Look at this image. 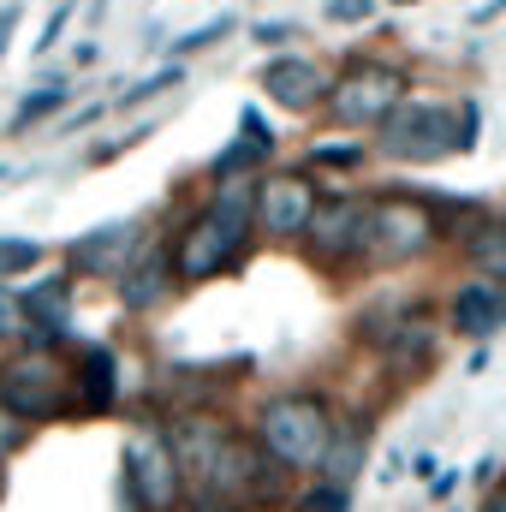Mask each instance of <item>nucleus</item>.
Returning a JSON list of instances; mask_svg holds the SVG:
<instances>
[{
	"mask_svg": "<svg viewBox=\"0 0 506 512\" xmlns=\"http://www.w3.org/2000/svg\"><path fill=\"white\" fill-rule=\"evenodd\" d=\"M167 280H173V262L161 251H149L137 268H126V280H120V298H126V310H149L161 292H167Z\"/></svg>",
	"mask_w": 506,
	"mask_h": 512,
	"instance_id": "obj_13",
	"label": "nucleus"
},
{
	"mask_svg": "<svg viewBox=\"0 0 506 512\" xmlns=\"http://www.w3.org/2000/svg\"><path fill=\"white\" fill-rule=\"evenodd\" d=\"M143 227L137 221H114V227H96L84 245H72V262L84 268V274H126L131 268V256H137V239Z\"/></svg>",
	"mask_w": 506,
	"mask_h": 512,
	"instance_id": "obj_10",
	"label": "nucleus"
},
{
	"mask_svg": "<svg viewBox=\"0 0 506 512\" xmlns=\"http://www.w3.org/2000/svg\"><path fill=\"white\" fill-rule=\"evenodd\" d=\"M304 233H310L316 256L364 251V233H370V203H358V197H322Z\"/></svg>",
	"mask_w": 506,
	"mask_h": 512,
	"instance_id": "obj_9",
	"label": "nucleus"
},
{
	"mask_svg": "<svg viewBox=\"0 0 506 512\" xmlns=\"http://www.w3.org/2000/svg\"><path fill=\"white\" fill-rule=\"evenodd\" d=\"M179 78H185L179 66H161V72H149L143 84H131L126 96H120V102H143V96H155V90H179Z\"/></svg>",
	"mask_w": 506,
	"mask_h": 512,
	"instance_id": "obj_21",
	"label": "nucleus"
},
{
	"mask_svg": "<svg viewBox=\"0 0 506 512\" xmlns=\"http://www.w3.org/2000/svg\"><path fill=\"white\" fill-rule=\"evenodd\" d=\"M227 30H233V18L221 12V18H209V24H197V30H185V36L173 42V54H203V48H209V42H221Z\"/></svg>",
	"mask_w": 506,
	"mask_h": 512,
	"instance_id": "obj_19",
	"label": "nucleus"
},
{
	"mask_svg": "<svg viewBox=\"0 0 506 512\" xmlns=\"http://www.w3.org/2000/svg\"><path fill=\"white\" fill-rule=\"evenodd\" d=\"M316 161H322V167H352V161H364V143H346V149H316Z\"/></svg>",
	"mask_w": 506,
	"mask_h": 512,
	"instance_id": "obj_26",
	"label": "nucleus"
},
{
	"mask_svg": "<svg viewBox=\"0 0 506 512\" xmlns=\"http://www.w3.org/2000/svg\"><path fill=\"white\" fill-rule=\"evenodd\" d=\"M12 24H18V6H6V12H0V48H6V36H12Z\"/></svg>",
	"mask_w": 506,
	"mask_h": 512,
	"instance_id": "obj_30",
	"label": "nucleus"
},
{
	"mask_svg": "<svg viewBox=\"0 0 506 512\" xmlns=\"http://www.w3.org/2000/svg\"><path fill=\"white\" fill-rule=\"evenodd\" d=\"M358 471H364V435H358V429H334L328 459H322V471H316V477H322L328 489H340V495H346Z\"/></svg>",
	"mask_w": 506,
	"mask_h": 512,
	"instance_id": "obj_14",
	"label": "nucleus"
},
{
	"mask_svg": "<svg viewBox=\"0 0 506 512\" xmlns=\"http://www.w3.org/2000/svg\"><path fill=\"white\" fill-rule=\"evenodd\" d=\"M18 435H24V429H18V417H12V411L0 405V459H6L12 447H18Z\"/></svg>",
	"mask_w": 506,
	"mask_h": 512,
	"instance_id": "obj_27",
	"label": "nucleus"
},
{
	"mask_svg": "<svg viewBox=\"0 0 506 512\" xmlns=\"http://www.w3.org/2000/svg\"><path fill=\"white\" fill-rule=\"evenodd\" d=\"M393 6H417V0H393Z\"/></svg>",
	"mask_w": 506,
	"mask_h": 512,
	"instance_id": "obj_33",
	"label": "nucleus"
},
{
	"mask_svg": "<svg viewBox=\"0 0 506 512\" xmlns=\"http://www.w3.org/2000/svg\"><path fill=\"white\" fill-rule=\"evenodd\" d=\"M304 512H346V495H340V489H322V495L304 501Z\"/></svg>",
	"mask_w": 506,
	"mask_h": 512,
	"instance_id": "obj_28",
	"label": "nucleus"
},
{
	"mask_svg": "<svg viewBox=\"0 0 506 512\" xmlns=\"http://www.w3.org/2000/svg\"><path fill=\"white\" fill-rule=\"evenodd\" d=\"M453 328L471 334V340H489L495 328H506V292L489 286V280L459 286V298H453Z\"/></svg>",
	"mask_w": 506,
	"mask_h": 512,
	"instance_id": "obj_12",
	"label": "nucleus"
},
{
	"mask_svg": "<svg viewBox=\"0 0 506 512\" xmlns=\"http://www.w3.org/2000/svg\"><path fill=\"white\" fill-rule=\"evenodd\" d=\"M0 399H6L12 417L42 423V417H54V411L66 405V376L54 370L48 352H30V358H18V364L0 370Z\"/></svg>",
	"mask_w": 506,
	"mask_h": 512,
	"instance_id": "obj_6",
	"label": "nucleus"
},
{
	"mask_svg": "<svg viewBox=\"0 0 506 512\" xmlns=\"http://www.w3.org/2000/svg\"><path fill=\"white\" fill-rule=\"evenodd\" d=\"M36 262H42V245H36V239H0V280L30 274Z\"/></svg>",
	"mask_w": 506,
	"mask_h": 512,
	"instance_id": "obj_18",
	"label": "nucleus"
},
{
	"mask_svg": "<svg viewBox=\"0 0 506 512\" xmlns=\"http://www.w3.org/2000/svg\"><path fill=\"white\" fill-rule=\"evenodd\" d=\"M78 399H84V411H108L114 405V352H102V346H90L84 352V364H78Z\"/></svg>",
	"mask_w": 506,
	"mask_h": 512,
	"instance_id": "obj_16",
	"label": "nucleus"
},
{
	"mask_svg": "<svg viewBox=\"0 0 506 512\" xmlns=\"http://www.w3.org/2000/svg\"><path fill=\"white\" fill-rule=\"evenodd\" d=\"M262 90L280 108H316V96L328 90V78L316 72V60H268L262 66Z\"/></svg>",
	"mask_w": 506,
	"mask_h": 512,
	"instance_id": "obj_11",
	"label": "nucleus"
},
{
	"mask_svg": "<svg viewBox=\"0 0 506 512\" xmlns=\"http://www.w3.org/2000/svg\"><path fill=\"white\" fill-rule=\"evenodd\" d=\"M197 512H233V507H215V501H203V507H197Z\"/></svg>",
	"mask_w": 506,
	"mask_h": 512,
	"instance_id": "obj_32",
	"label": "nucleus"
},
{
	"mask_svg": "<svg viewBox=\"0 0 506 512\" xmlns=\"http://www.w3.org/2000/svg\"><path fill=\"white\" fill-rule=\"evenodd\" d=\"M286 36H292V24H262L256 30V42H286Z\"/></svg>",
	"mask_w": 506,
	"mask_h": 512,
	"instance_id": "obj_29",
	"label": "nucleus"
},
{
	"mask_svg": "<svg viewBox=\"0 0 506 512\" xmlns=\"http://www.w3.org/2000/svg\"><path fill=\"white\" fill-rule=\"evenodd\" d=\"M370 12H376V0H328V6H322L328 24H358V18H370Z\"/></svg>",
	"mask_w": 506,
	"mask_h": 512,
	"instance_id": "obj_22",
	"label": "nucleus"
},
{
	"mask_svg": "<svg viewBox=\"0 0 506 512\" xmlns=\"http://www.w3.org/2000/svg\"><path fill=\"white\" fill-rule=\"evenodd\" d=\"M381 149L393 161H441V155H471L477 149V114L465 108V120L453 108L435 102H399L381 126Z\"/></svg>",
	"mask_w": 506,
	"mask_h": 512,
	"instance_id": "obj_2",
	"label": "nucleus"
},
{
	"mask_svg": "<svg viewBox=\"0 0 506 512\" xmlns=\"http://www.w3.org/2000/svg\"><path fill=\"white\" fill-rule=\"evenodd\" d=\"M489 512H506V495H495V501H489Z\"/></svg>",
	"mask_w": 506,
	"mask_h": 512,
	"instance_id": "obj_31",
	"label": "nucleus"
},
{
	"mask_svg": "<svg viewBox=\"0 0 506 512\" xmlns=\"http://www.w3.org/2000/svg\"><path fill=\"white\" fill-rule=\"evenodd\" d=\"M66 18H72V0H66V6H54V12H48V24H42V42H36V54H48V48H54V42H60V30H66Z\"/></svg>",
	"mask_w": 506,
	"mask_h": 512,
	"instance_id": "obj_25",
	"label": "nucleus"
},
{
	"mask_svg": "<svg viewBox=\"0 0 506 512\" xmlns=\"http://www.w3.org/2000/svg\"><path fill=\"white\" fill-rule=\"evenodd\" d=\"M251 215H256L251 179H233V185L215 197V209H209V215H197V221L185 227L173 268H179L185 280H209L215 268H227V262L239 256V245H245V227H251Z\"/></svg>",
	"mask_w": 506,
	"mask_h": 512,
	"instance_id": "obj_1",
	"label": "nucleus"
},
{
	"mask_svg": "<svg viewBox=\"0 0 506 512\" xmlns=\"http://www.w3.org/2000/svg\"><path fill=\"white\" fill-rule=\"evenodd\" d=\"M6 334H24V298L0 286V340H6Z\"/></svg>",
	"mask_w": 506,
	"mask_h": 512,
	"instance_id": "obj_23",
	"label": "nucleus"
},
{
	"mask_svg": "<svg viewBox=\"0 0 506 512\" xmlns=\"http://www.w3.org/2000/svg\"><path fill=\"white\" fill-rule=\"evenodd\" d=\"M256 161H262V149L239 137V143H233L227 155H215V179H233V173H245V167H256Z\"/></svg>",
	"mask_w": 506,
	"mask_h": 512,
	"instance_id": "obj_20",
	"label": "nucleus"
},
{
	"mask_svg": "<svg viewBox=\"0 0 506 512\" xmlns=\"http://www.w3.org/2000/svg\"><path fill=\"white\" fill-rule=\"evenodd\" d=\"M465 256H471V268H477V274H489V286L506 280V221H483V227H471Z\"/></svg>",
	"mask_w": 506,
	"mask_h": 512,
	"instance_id": "obj_15",
	"label": "nucleus"
},
{
	"mask_svg": "<svg viewBox=\"0 0 506 512\" xmlns=\"http://www.w3.org/2000/svg\"><path fill=\"white\" fill-rule=\"evenodd\" d=\"M66 96H72V90H60V84H48V90L24 96V102H18V114H12V131H24V126H36V120H48V114H60V108H66Z\"/></svg>",
	"mask_w": 506,
	"mask_h": 512,
	"instance_id": "obj_17",
	"label": "nucleus"
},
{
	"mask_svg": "<svg viewBox=\"0 0 506 512\" xmlns=\"http://www.w3.org/2000/svg\"><path fill=\"white\" fill-rule=\"evenodd\" d=\"M429 239H435V227H429V215H423L417 203H405V197L370 203V233H364V251L370 256H381V262H405V256L423 251Z\"/></svg>",
	"mask_w": 506,
	"mask_h": 512,
	"instance_id": "obj_7",
	"label": "nucleus"
},
{
	"mask_svg": "<svg viewBox=\"0 0 506 512\" xmlns=\"http://www.w3.org/2000/svg\"><path fill=\"white\" fill-rule=\"evenodd\" d=\"M256 435H262L268 459H280V465H292V471H322L328 441H334V423H328L322 399H310V393H286V399H268Z\"/></svg>",
	"mask_w": 506,
	"mask_h": 512,
	"instance_id": "obj_3",
	"label": "nucleus"
},
{
	"mask_svg": "<svg viewBox=\"0 0 506 512\" xmlns=\"http://www.w3.org/2000/svg\"><path fill=\"white\" fill-rule=\"evenodd\" d=\"M399 102H405V72L393 66H358L340 84H328V114L340 126H387Z\"/></svg>",
	"mask_w": 506,
	"mask_h": 512,
	"instance_id": "obj_4",
	"label": "nucleus"
},
{
	"mask_svg": "<svg viewBox=\"0 0 506 512\" xmlns=\"http://www.w3.org/2000/svg\"><path fill=\"white\" fill-rule=\"evenodd\" d=\"M316 185H304L298 173H286V179H262L256 185V227L262 233H280V239H292V233H304L310 227V215H316Z\"/></svg>",
	"mask_w": 506,
	"mask_h": 512,
	"instance_id": "obj_8",
	"label": "nucleus"
},
{
	"mask_svg": "<svg viewBox=\"0 0 506 512\" xmlns=\"http://www.w3.org/2000/svg\"><path fill=\"white\" fill-rule=\"evenodd\" d=\"M239 126H245V143H256L262 155H274V126H262V114H256V108L239 114Z\"/></svg>",
	"mask_w": 506,
	"mask_h": 512,
	"instance_id": "obj_24",
	"label": "nucleus"
},
{
	"mask_svg": "<svg viewBox=\"0 0 506 512\" xmlns=\"http://www.w3.org/2000/svg\"><path fill=\"white\" fill-rule=\"evenodd\" d=\"M126 489L137 495V507L167 512V507H173V495H179V447H173V441H161L155 429L131 435V447H126Z\"/></svg>",
	"mask_w": 506,
	"mask_h": 512,
	"instance_id": "obj_5",
	"label": "nucleus"
}]
</instances>
